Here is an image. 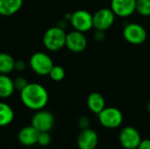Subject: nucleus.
<instances>
[{"label": "nucleus", "instance_id": "nucleus-4", "mask_svg": "<svg viewBox=\"0 0 150 149\" xmlns=\"http://www.w3.org/2000/svg\"><path fill=\"white\" fill-rule=\"evenodd\" d=\"M100 124L108 129L119 127L123 122V113L116 107H105L98 114Z\"/></svg>", "mask_w": 150, "mask_h": 149}, {"label": "nucleus", "instance_id": "nucleus-16", "mask_svg": "<svg viewBox=\"0 0 150 149\" xmlns=\"http://www.w3.org/2000/svg\"><path fill=\"white\" fill-rule=\"evenodd\" d=\"M13 80L5 74H0V98H8L15 91Z\"/></svg>", "mask_w": 150, "mask_h": 149}, {"label": "nucleus", "instance_id": "nucleus-23", "mask_svg": "<svg viewBox=\"0 0 150 149\" xmlns=\"http://www.w3.org/2000/svg\"><path fill=\"white\" fill-rule=\"evenodd\" d=\"M78 126H79V127L82 130L90 128V126H91V120H90V119L87 116H82V117H80L79 119H78Z\"/></svg>", "mask_w": 150, "mask_h": 149}, {"label": "nucleus", "instance_id": "nucleus-9", "mask_svg": "<svg viewBox=\"0 0 150 149\" xmlns=\"http://www.w3.org/2000/svg\"><path fill=\"white\" fill-rule=\"evenodd\" d=\"M119 141L124 148L136 149L142 141V137L136 128L133 126H126L120 131Z\"/></svg>", "mask_w": 150, "mask_h": 149}, {"label": "nucleus", "instance_id": "nucleus-6", "mask_svg": "<svg viewBox=\"0 0 150 149\" xmlns=\"http://www.w3.org/2000/svg\"><path fill=\"white\" fill-rule=\"evenodd\" d=\"M70 24L74 30L86 32L93 28V15L85 10H77L71 13Z\"/></svg>", "mask_w": 150, "mask_h": 149}, {"label": "nucleus", "instance_id": "nucleus-5", "mask_svg": "<svg viewBox=\"0 0 150 149\" xmlns=\"http://www.w3.org/2000/svg\"><path fill=\"white\" fill-rule=\"evenodd\" d=\"M123 37L132 45H141L146 41L148 32L143 25L137 23H129L123 29Z\"/></svg>", "mask_w": 150, "mask_h": 149}, {"label": "nucleus", "instance_id": "nucleus-15", "mask_svg": "<svg viewBox=\"0 0 150 149\" xmlns=\"http://www.w3.org/2000/svg\"><path fill=\"white\" fill-rule=\"evenodd\" d=\"M22 4L23 0H0V15L12 16L21 9Z\"/></svg>", "mask_w": 150, "mask_h": 149}, {"label": "nucleus", "instance_id": "nucleus-18", "mask_svg": "<svg viewBox=\"0 0 150 149\" xmlns=\"http://www.w3.org/2000/svg\"><path fill=\"white\" fill-rule=\"evenodd\" d=\"M15 60L7 53H0V74L8 75L14 70Z\"/></svg>", "mask_w": 150, "mask_h": 149}, {"label": "nucleus", "instance_id": "nucleus-7", "mask_svg": "<svg viewBox=\"0 0 150 149\" xmlns=\"http://www.w3.org/2000/svg\"><path fill=\"white\" fill-rule=\"evenodd\" d=\"M54 115L45 110L36 111L33 115L31 119V125L35 127L39 132H49L54 125Z\"/></svg>", "mask_w": 150, "mask_h": 149}, {"label": "nucleus", "instance_id": "nucleus-25", "mask_svg": "<svg viewBox=\"0 0 150 149\" xmlns=\"http://www.w3.org/2000/svg\"><path fill=\"white\" fill-rule=\"evenodd\" d=\"M138 149H150V140L149 139H145L142 140V141L139 144Z\"/></svg>", "mask_w": 150, "mask_h": 149}, {"label": "nucleus", "instance_id": "nucleus-10", "mask_svg": "<svg viewBox=\"0 0 150 149\" xmlns=\"http://www.w3.org/2000/svg\"><path fill=\"white\" fill-rule=\"evenodd\" d=\"M87 38L84 32L73 30L66 35L65 47L73 53H81L87 47Z\"/></svg>", "mask_w": 150, "mask_h": 149}, {"label": "nucleus", "instance_id": "nucleus-26", "mask_svg": "<svg viewBox=\"0 0 150 149\" xmlns=\"http://www.w3.org/2000/svg\"><path fill=\"white\" fill-rule=\"evenodd\" d=\"M105 38V32L104 31H99V30H96L95 34H94V39L98 41H101L103 40Z\"/></svg>", "mask_w": 150, "mask_h": 149}, {"label": "nucleus", "instance_id": "nucleus-1", "mask_svg": "<svg viewBox=\"0 0 150 149\" xmlns=\"http://www.w3.org/2000/svg\"><path fill=\"white\" fill-rule=\"evenodd\" d=\"M22 104L33 111H40L46 107L49 96L47 89L38 83H29L20 91Z\"/></svg>", "mask_w": 150, "mask_h": 149}, {"label": "nucleus", "instance_id": "nucleus-3", "mask_svg": "<svg viewBox=\"0 0 150 149\" xmlns=\"http://www.w3.org/2000/svg\"><path fill=\"white\" fill-rule=\"evenodd\" d=\"M29 65L31 69L39 76H48L54 66L51 57L44 52H36L30 57Z\"/></svg>", "mask_w": 150, "mask_h": 149}, {"label": "nucleus", "instance_id": "nucleus-24", "mask_svg": "<svg viewBox=\"0 0 150 149\" xmlns=\"http://www.w3.org/2000/svg\"><path fill=\"white\" fill-rule=\"evenodd\" d=\"M26 68V63L23 60H18L15 61V68L14 70H17L18 72H22Z\"/></svg>", "mask_w": 150, "mask_h": 149}, {"label": "nucleus", "instance_id": "nucleus-12", "mask_svg": "<svg viewBox=\"0 0 150 149\" xmlns=\"http://www.w3.org/2000/svg\"><path fill=\"white\" fill-rule=\"evenodd\" d=\"M76 143L79 149H95L98 143V135L93 129H83L79 133Z\"/></svg>", "mask_w": 150, "mask_h": 149}, {"label": "nucleus", "instance_id": "nucleus-19", "mask_svg": "<svg viewBox=\"0 0 150 149\" xmlns=\"http://www.w3.org/2000/svg\"><path fill=\"white\" fill-rule=\"evenodd\" d=\"M65 75H66L65 69L62 66H59V65H54L48 74L51 80H53L54 82L62 81L65 77Z\"/></svg>", "mask_w": 150, "mask_h": 149}, {"label": "nucleus", "instance_id": "nucleus-27", "mask_svg": "<svg viewBox=\"0 0 150 149\" xmlns=\"http://www.w3.org/2000/svg\"><path fill=\"white\" fill-rule=\"evenodd\" d=\"M148 112H149V113L150 114V100L149 101V104H148Z\"/></svg>", "mask_w": 150, "mask_h": 149}, {"label": "nucleus", "instance_id": "nucleus-21", "mask_svg": "<svg viewBox=\"0 0 150 149\" xmlns=\"http://www.w3.org/2000/svg\"><path fill=\"white\" fill-rule=\"evenodd\" d=\"M51 143V135L49 132H40L37 144L40 147H47Z\"/></svg>", "mask_w": 150, "mask_h": 149}, {"label": "nucleus", "instance_id": "nucleus-20", "mask_svg": "<svg viewBox=\"0 0 150 149\" xmlns=\"http://www.w3.org/2000/svg\"><path fill=\"white\" fill-rule=\"evenodd\" d=\"M136 11L143 17L150 16V0H136Z\"/></svg>", "mask_w": 150, "mask_h": 149}, {"label": "nucleus", "instance_id": "nucleus-2", "mask_svg": "<svg viewBox=\"0 0 150 149\" xmlns=\"http://www.w3.org/2000/svg\"><path fill=\"white\" fill-rule=\"evenodd\" d=\"M66 35L67 33L63 28H61L58 25L50 27L43 35V45L47 50L51 52H57L65 47Z\"/></svg>", "mask_w": 150, "mask_h": 149}, {"label": "nucleus", "instance_id": "nucleus-11", "mask_svg": "<svg viewBox=\"0 0 150 149\" xmlns=\"http://www.w3.org/2000/svg\"><path fill=\"white\" fill-rule=\"evenodd\" d=\"M111 10L117 17H130L136 11V0H112Z\"/></svg>", "mask_w": 150, "mask_h": 149}, {"label": "nucleus", "instance_id": "nucleus-22", "mask_svg": "<svg viewBox=\"0 0 150 149\" xmlns=\"http://www.w3.org/2000/svg\"><path fill=\"white\" fill-rule=\"evenodd\" d=\"M13 83H14V87H15V90H18V91H21L24 88H25V86L29 83L28 81L25 79V77L24 76H17L14 80H13Z\"/></svg>", "mask_w": 150, "mask_h": 149}, {"label": "nucleus", "instance_id": "nucleus-8", "mask_svg": "<svg viewBox=\"0 0 150 149\" xmlns=\"http://www.w3.org/2000/svg\"><path fill=\"white\" fill-rule=\"evenodd\" d=\"M115 17L111 8H101L93 14V27L96 30L105 32L113 25Z\"/></svg>", "mask_w": 150, "mask_h": 149}, {"label": "nucleus", "instance_id": "nucleus-14", "mask_svg": "<svg viewBox=\"0 0 150 149\" xmlns=\"http://www.w3.org/2000/svg\"><path fill=\"white\" fill-rule=\"evenodd\" d=\"M87 106L91 112L98 114L105 108L104 97L98 92H91L87 97Z\"/></svg>", "mask_w": 150, "mask_h": 149}, {"label": "nucleus", "instance_id": "nucleus-17", "mask_svg": "<svg viewBox=\"0 0 150 149\" xmlns=\"http://www.w3.org/2000/svg\"><path fill=\"white\" fill-rule=\"evenodd\" d=\"M14 111L6 103L0 102V127L9 126L14 119Z\"/></svg>", "mask_w": 150, "mask_h": 149}, {"label": "nucleus", "instance_id": "nucleus-13", "mask_svg": "<svg viewBox=\"0 0 150 149\" xmlns=\"http://www.w3.org/2000/svg\"><path fill=\"white\" fill-rule=\"evenodd\" d=\"M40 132L32 125L22 128L18 135V141L25 147H32L37 144Z\"/></svg>", "mask_w": 150, "mask_h": 149}]
</instances>
